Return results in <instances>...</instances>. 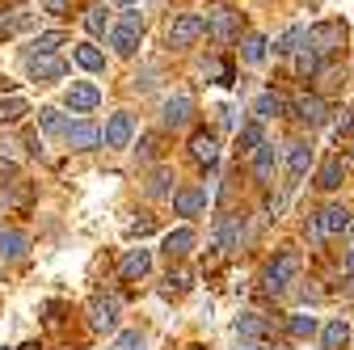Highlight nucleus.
<instances>
[{"label":"nucleus","instance_id":"obj_16","mask_svg":"<svg viewBox=\"0 0 354 350\" xmlns=\"http://www.w3.org/2000/svg\"><path fill=\"white\" fill-rule=\"evenodd\" d=\"M342 182H346V165H342V156H329L321 165V173H317V186L321 190H337Z\"/></svg>","mask_w":354,"mask_h":350},{"label":"nucleus","instance_id":"obj_18","mask_svg":"<svg viewBox=\"0 0 354 350\" xmlns=\"http://www.w3.org/2000/svg\"><path fill=\"white\" fill-rule=\"evenodd\" d=\"M236 237H241V220H236V215H224V220L215 224V249L228 253V249L236 245Z\"/></svg>","mask_w":354,"mask_h":350},{"label":"nucleus","instance_id":"obj_33","mask_svg":"<svg viewBox=\"0 0 354 350\" xmlns=\"http://www.w3.org/2000/svg\"><path fill=\"white\" fill-rule=\"evenodd\" d=\"M308 38V30H299V26H291L279 42H274V55H291V51H299V42Z\"/></svg>","mask_w":354,"mask_h":350},{"label":"nucleus","instance_id":"obj_39","mask_svg":"<svg viewBox=\"0 0 354 350\" xmlns=\"http://www.w3.org/2000/svg\"><path fill=\"white\" fill-rule=\"evenodd\" d=\"M38 5L47 9L51 17H64V13H68V0H38Z\"/></svg>","mask_w":354,"mask_h":350},{"label":"nucleus","instance_id":"obj_26","mask_svg":"<svg viewBox=\"0 0 354 350\" xmlns=\"http://www.w3.org/2000/svg\"><path fill=\"white\" fill-rule=\"evenodd\" d=\"M76 64H80L84 72H102V68H106V55L93 47V42H80V47H76Z\"/></svg>","mask_w":354,"mask_h":350},{"label":"nucleus","instance_id":"obj_1","mask_svg":"<svg viewBox=\"0 0 354 350\" xmlns=\"http://www.w3.org/2000/svg\"><path fill=\"white\" fill-rule=\"evenodd\" d=\"M140 34H144V17H140V9H136V5H131V9H122L118 26L110 30V47H114L118 55H136Z\"/></svg>","mask_w":354,"mask_h":350},{"label":"nucleus","instance_id":"obj_27","mask_svg":"<svg viewBox=\"0 0 354 350\" xmlns=\"http://www.w3.org/2000/svg\"><path fill=\"white\" fill-rule=\"evenodd\" d=\"M26 249H30L26 232H0V257H21Z\"/></svg>","mask_w":354,"mask_h":350},{"label":"nucleus","instance_id":"obj_45","mask_svg":"<svg viewBox=\"0 0 354 350\" xmlns=\"http://www.w3.org/2000/svg\"><path fill=\"white\" fill-rule=\"evenodd\" d=\"M9 21H13V13H0V30H9Z\"/></svg>","mask_w":354,"mask_h":350},{"label":"nucleus","instance_id":"obj_40","mask_svg":"<svg viewBox=\"0 0 354 350\" xmlns=\"http://www.w3.org/2000/svg\"><path fill=\"white\" fill-rule=\"evenodd\" d=\"M30 21H34V17H30L26 9H17V13H13V21H9V30H13V34H17V30H30Z\"/></svg>","mask_w":354,"mask_h":350},{"label":"nucleus","instance_id":"obj_38","mask_svg":"<svg viewBox=\"0 0 354 350\" xmlns=\"http://www.w3.org/2000/svg\"><path fill=\"white\" fill-rule=\"evenodd\" d=\"M346 136H354V110H346L337 118V140H346Z\"/></svg>","mask_w":354,"mask_h":350},{"label":"nucleus","instance_id":"obj_2","mask_svg":"<svg viewBox=\"0 0 354 350\" xmlns=\"http://www.w3.org/2000/svg\"><path fill=\"white\" fill-rule=\"evenodd\" d=\"M203 30H207V17L203 13H177L169 21V47H190V42H198Z\"/></svg>","mask_w":354,"mask_h":350},{"label":"nucleus","instance_id":"obj_14","mask_svg":"<svg viewBox=\"0 0 354 350\" xmlns=\"http://www.w3.org/2000/svg\"><path fill=\"white\" fill-rule=\"evenodd\" d=\"M118 270H122V279H144V275L152 270V253H148L144 245H140V249H131V253L122 257V266H118Z\"/></svg>","mask_w":354,"mask_h":350},{"label":"nucleus","instance_id":"obj_6","mask_svg":"<svg viewBox=\"0 0 354 350\" xmlns=\"http://www.w3.org/2000/svg\"><path fill=\"white\" fill-rule=\"evenodd\" d=\"M26 68H30V76L38 80V84H51V80H64V72H68V64L59 59V55H30L26 59Z\"/></svg>","mask_w":354,"mask_h":350},{"label":"nucleus","instance_id":"obj_32","mask_svg":"<svg viewBox=\"0 0 354 350\" xmlns=\"http://www.w3.org/2000/svg\"><path fill=\"white\" fill-rule=\"evenodd\" d=\"M266 140H261V122H249V127H241L236 131V148H245V152H257Z\"/></svg>","mask_w":354,"mask_h":350},{"label":"nucleus","instance_id":"obj_3","mask_svg":"<svg viewBox=\"0 0 354 350\" xmlns=\"http://www.w3.org/2000/svg\"><path fill=\"white\" fill-rule=\"evenodd\" d=\"M295 275H299V253L287 249V253H279L270 261V270H266V287H270V291H287L295 283Z\"/></svg>","mask_w":354,"mask_h":350},{"label":"nucleus","instance_id":"obj_10","mask_svg":"<svg viewBox=\"0 0 354 350\" xmlns=\"http://www.w3.org/2000/svg\"><path fill=\"white\" fill-rule=\"evenodd\" d=\"M102 93H97V84H88V80H76L72 89H68V110L72 114H88V110H97Z\"/></svg>","mask_w":354,"mask_h":350},{"label":"nucleus","instance_id":"obj_21","mask_svg":"<svg viewBox=\"0 0 354 350\" xmlns=\"http://www.w3.org/2000/svg\"><path fill=\"white\" fill-rule=\"evenodd\" d=\"M26 114H30V102H26V98H17V93H13V98H0V127L21 122Z\"/></svg>","mask_w":354,"mask_h":350},{"label":"nucleus","instance_id":"obj_17","mask_svg":"<svg viewBox=\"0 0 354 350\" xmlns=\"http://www.w3.org/2000/svg\"><path fill=\"white\" fill-rule=\"evenodd\" d=\"M190 156H194L198 165H215V160H219V140L203 131V136H194V140H190Z\"/></svg>","mask_w":354,"mask_h":350},{"label":"nucleus","instance_id":"obj_5","mask_svg":"<svg viewBox=\"0 0 354 350\" xmlns=\"http://www.w3.org/2000/svg\"><path fill=\"white\" fill-rule=\"evenodd\" d=\"M342 21H321V26H313L308 30V47H313L317 55H329V51H337L342 47Z\"/></svg>","mask_w":354,"mask_h":350},{"label":"nucleus","instance_id":"obj_44","mask_svg":"<svg viewBox=\"0 0 354 350\" xmlns=\"http://www.w3.org/2000/svg\"><path fill=\"white\" fill-rule=\"evenodd\" d=\"M346 275H350V279H354V249H350V253H346Z\"/></svg>","mask_w":354,"mask_h":350},{"label":"nucleus","instance_id":"obj_47","mask_svg":"<svg viewBox=\"0 0 354 350\" xmlns=\"http://www.w3.org/2000/svg\"><path fill=\"white\" fill-rule=\"evenodd\" d=\"M21 350H42V346H34V342H30V346H21Z\"/></svg>","mask_w":354,"mask_h":350},{"label":"nucleus","instance_id":"obj_13","mask_svg":"<svg viewBox=\"0 0 354 350\" xmlns=\"http://www.w3.org/2000/svg\"><path fill=\"white\" fill-rule=\"evenodd\" d=\"M203 207H207V190L203 186H186V190L173 194V211L177 215H198Z\"/></svg>","mask_w":354,"mask_h":350},{"label":"nucleus","instance_id":"obj_29","mask_svg":"<svg viewBox=\"0 0 354 350\" xmlns=\"http://www.w3.org/2000/svg\"><path fill=\"white\" fill-rule=\"evenodd\" d=\"M253 173H257L261 182H266V178L274 173V144H261V148L253 152Z\"/></svg>","mask_w":354,"mask_h":350},{"label":"nucleus","instance_id":"obj_41","mask_svg":"<svg viewBox=\"0 0 354 350\" xmlns=\"http://www.w3.org/2000/svg\"><path fill=\"white\" fill-rule=\"evenodd\" d=\"M127 232H131V237H148V232H152V220H140V224H131Z\"/></svg>","mask_w":354,"mask_h":350},{"label":"nucleus","instance_id":"obj_46","mask_svg":"<svg viewBox=\"0 0 354 350\" xmlns=\"http://www.w3.org/2000/svg\"><path fill=\"white\" fill-rule=\"evenodd\" d=\"M110 5H122V9H131V5H136V0H110Z\"/></svg>","mask_w":354,"mask_h":350},{"label":"nucleus","instance_id":"obj_4","mask_svg":"<svg viewBox=\"0 0 354 350\" xmlns=\"http://www.w3.org/2000/svg\"><path fill=\"white\" fill-rule=\"evenodd\" d=\"M88 325H93L97 333H114L118 329V300L114 295H97L93 304H88Z\"/></svg>","mask_w":354,"mask_h":350},{"label":"nucleus","instance_id":"obj_23","mask_svg":"<svg viewBox=\"0 0 354 350\" xmlns=\"http://www.w3.org/2000/svg\"><path fill=\"white\" fill-rule=\"evenodd\" d=\"M317 220H321L325 237H329V232H346V228H350V211H346V207H325Z\"/></svg>","mask_w":354,"mask_h":350},{"label":"nucleus","instance_id":"obj_35","mask_svg":"<svg viewBox=\"0 0 354 350\" xmlns=\"http://www.w3.org/2000/svg\"><path fill=\"white\" fill-rule=\"evenodd\" d=\"M317 333V317H291V338H313Z\"/></svg>","mask_w":354,"mask_h":350},{"label":"nucleus","instance_id":"obj_22","mask_svg":"<svg viewBox=\"0 0 354 350\" xmlns=\"http://www.w3.org/2000/svg\"><path fill=\"white\" fill-rule=\"evenodd\" d=\"M346 338H350V325L337 317V321H329V325L321 329V350H342V346H346Z\"/></svg>","mask_w":354,"mask_h":350},{"label":"nucleus","instance_id":"obj_30","mask_svg":"<svg viewBox=\"0 0 354 350\" xmlns=\"http://www.w3.org/2000/svg\"><path fill=\"white\" fill-rule=\"evenodd\" d=\"M38 127H42V131H51V136H64L72 122H64V114H59L55 106H47V110H38Z\"/></svg>","mask_w":354,"mask_h":350},{"label":"nucleus","instance_id":"obj_8","mask_svg":"<svg viewBox=\"0 0 354 350\" xmlns=\"http://www.w3.org/2000/svg\"><path fill=\"white\" fill-rule=\"evenodd\" d=\"M131 136H136V118H131L127 110L110 114V122H106V148H127Z\"/></svg>","mask_w":354,"mask_h":350},{"label":"nucleus","instance_id":"obj_25","mask_svg":"<svg viewBox=\"0 0 354 350\" xmlns=\"http://www.w3.org/2000/svg\"><path fill=\"white\" fill-rule=\"evenodd\" d=\"M236 333H241L245 342H261V338H266V321H261L257 313H245V317H236Z\"/></svg>","mask_w":354,"mask_h":350},{"label":"nucleus","instance_id":"obj_15","mask_svg":"<svg viewBox=\"0 0 354 350\" xmlns=\"http://www.w3.org/2000/svg\"><path fill=\"white\" fill-rule=\"evenodd\" d=\"M308 165H313V148H308L304 140L287 144V169H291V178H304V173H308Z\"/></svg>","mask_w":354,"mask_h":350},{"label":"nucleus","instance_id":"obj_42","mask_svg":"<svg viewBox=\"0 0 354 350\" xmlns=\"http://www.w3.org/2000/svg\"><path fill=\"white\" fill-rule=\"evenodd\" d=\"M26 152H30V156H38V152H42V140H38V136H30V140H26Z\"/></svg>","mask_w":354,"mask_h":350},{"label":"nucleus","instance_id":"obj_34","mask_svg":"<svg viewBox=\"0 0 354 350\" xmlns=\"http://www.w3.org/2000/svg\"><path fill=\"white\" fill-rule=\"evenodd\" d=\"M295 72H299V76H317V72H321V55H317L313 47H304V51L295 55Z\"/></svg>","mask_w":354,"mask_h":350},{"label":"nucleus","instance_id":"obj_31","mask_svg":"<svg viewBox=\"0 0 354 350\" xmlns=\"http://www.w3.org/2000/svg\"><path fill=\"white\" fill-rule=\"evenodd\" d=\"M241 55H245V64H261V59H266V38H261V34H245Z\"/></svg>","mask_w":354,"mask_h":350},{"label":"nucleus","instance_id":"obj_11","mask_svg":"<svg viewBox=\"0 0 354 350\" xmlns=\"http://www.w3.org/2000/svg\"><path fill=\"white\" fill-rule=\"evenodd\" d=\"M190 114H194V98H190V93H177V98L165 102V114H160V118H165V127L177 131V127L190 122Z\"/></svg>","mask_w":354,"mask_h":350},{"label":"nucleus","instance_id":"obj_9","mask_svg":"<svg viewBox=\"0 0 354 350\" xmlns=\"http://www.w3.org/2000/svg\"><path fill=\"white\" fill-rule=\"evenodd\" d=\"M207 30H211L219 42H232V38H236V13H232L228 5L207 9Z\"/></svg>","mask_w":354,"mask_h":350},{"label":"nucleus","instance_id":"obj_19","mask_svg":"<svg viewBox=\"0 0 354 350\" xmlns=\"http://www.w3.org/2000/svg\"><path fill=\"white\" fill-rule=\"evenodd\" d=\"M84 30L93 34V38H110V13H106V5H93V9H84Z\"/></svg>","mask_w":354,"mask_h":350},{"label":"nucleus","instance_id":"obj_43","mask_svg":"<svg viewBox=\"0 0 354 350\" xmlns=\"http://www.w3.org/2000/svg\"><path fill=\"white\" fill-rule=\"evenodd\" d=\"M241 350H270L266 342H241Z\"/></svg>","mask_w":354,"mask_h":350},{"label":"nucleus","instance_id":"obj_20","mask_svg":"<svg viewBox=\"0 0 354 350\" xmlns=\"http://www.w3.org/2000/svg\"><path fill=\"white\" fill-rule=\"evenodd\" d=\"M190 249H194V232H190V228H173V232L165 237V253H169V257H186Z\"/></svg>","mask_w":354,"mask_h":350},{"label":"nucleus","instance_id":"obj_37","mask_svg":"<svg viewBox=\"0 0 354 350\" xmlns=\"http://www.w3.org/2000/svg\"><path fill=\"white\" fill-rule=\"evenodd\" d=\"M114 350H144V333H136V329H127V333H118Z\"/></svg>","mask_w":354,"mask_h":350},{"label":"nucleus","instance_id":"obj_36","mask_svg":"<svg viewBox=\"0 0 354 350\" xmlns=\"http://www.w3.org/2000/svg\"><path fill=\"white\" fill-rule=\"evenodd\" d=\"M169 182H173V173L169 169H156L152 182H148V194H169Z\"/></svg>","mask_w":354,"mask_h":350},{"label":"nucleus","instance_id":"obj_12","mask_svg":"<svg viewBox=\"0 0 354 350\" xmlns=\"http://www.w3.org/2000/svg\"><path fill=\"white\" fill-rule=\"evenodd\" d=\"M291 114H295L299 122H308V127H321V122H325V102L304 93V98H295V102H291Z\"/></svg>","mask_w":354,"mask_h":350},{"label":"nucleus","instance_id":"obj_24","mask_svg":"<svg viewBox=\"0 0 354 350\" xmlns=\"http://www.w3.org/2000/svg\"><path fill=\"white\" fill-rule=\"evenodd\" d=\"M287 110V102L279 98V93H261L257 102H253V118L261 122V118H274V114H283Z\"/></svg>","mask_w":354,"mask_h":350},{"label":"nucleus","instance_id":"obj_28","mask_svg":"<svg viewBox=\"0 0 354 350\" xmlns=\"http://www.w3.org/2000/svg\"><path fill=\"white\" fill-rule=\"evenodd\" d=\"M64 42H68L64 30H47V34H38V38H34V51H38V55H55Z\"/></svg>","mask_w":354,"mask_h":350},{"label":"nucleus","instance_id":"obj_7","mask_svg":"<svg viewBox=\"0 0 354 350\" xmlns=\"http://www.w3.org/2000/svg\"><path fill=\"white\" fill-rule=\"evenodd\" d=\"M64 140H68L76 152H88V148H97V144L106 140V131H102L97 122H88V118H84V122H72V127L64 131Z\"/></svg>","mask_w":354,"mask_h":350}]
</instances>
